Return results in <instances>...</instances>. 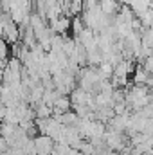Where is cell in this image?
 <instances>
[{
	"label": "cell",
	"mask_w": 153,
	"mask_h": 155,
	"mask_svg": "<svg viewBox=\"0 0 153 155\" xmlns=\"http://www.w3.org/2000/svg\"><path fill=\"white\" fill-rule=\"evenodd\" d=\"M34 108V117L36 119H49V117L52 116V108H49L47 105H43V103H38L36 107H33Z\"/></svg>",
	"instance_id": "277c9868"
},
{
	"label": "cell",
	"mask_w": 153,
	"mask_h": 155,
	"mask_svg": "<svg viewBox=\"0 0 153 155\" xmlns=\"http://www.w3.org/2000/svg\"><path fill=\"white\" fill-rule=\"evenodd\" d=\"M9 58V45L0 38V61L2 60H7Z\"/></svg>",
	"instance_id": "5b68a950"
},
{
	"label": "cell",
	"mask_w": 153,
	"mask_h": 155,
	"mask_svg": "<svg viewBox=\"0 0 153 155\" xmlns=\"http://www.w3.org/2000/svg\"><path fill=\"white\" fill-rule=\"evenodd\" d=\"M33 143H34L36 153H50L52 152V146H54V141L50 137H47V135H41V134H38L33 139Z\"/></svg>",
	"instance_id": "6da1fadb"
},
{
	"label": "cell",
	"mask_w": 153,
	"mask_h": 155,
	"mask_svg": "<svg viewBox=\"0 0 153 155\" xmlns=\"http://www.w3.org/2000/svg\"><path fill=\"white\" fill-rule=\"evenodd\" d=\"M69 99H70V105H86L88 92H85V90H81L79 87H76V88L69 94Z\"/></svg>",
	"instance_id": "7a4b0ae2"
},
{
	"label": "cell",
	"mask_w": 153,
	"mask_h": 155,
	"mask_svg": "<svg viewBox=\"0 0 153 155\" xmlns=\"http://www.w3.org/2000/svg\"><path fill=\"white\" fill-rule=\"evenodd\" d=\"M52 108H54V110H58L60 114H63V112L70 110V99H69V96H60V97L54 101Z\"/></svg>",
	"instance_id": "3957f363"
}]
</instances>
